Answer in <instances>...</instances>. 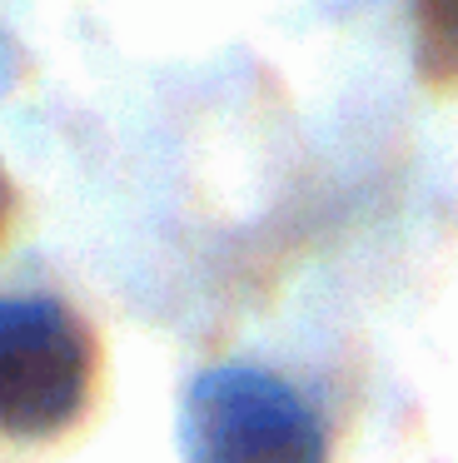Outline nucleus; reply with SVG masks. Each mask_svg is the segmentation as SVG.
Masks as SVG:
<instances>
[{
  "mask_svg": "<svg viewBox=\"0 0 458 463\" xmlns=\"http://www.w3.org/2000/svg\"><path fill=\"white\" fill-rule=\"evenodd\" d=\"M95 339L60 299H0V433L55 439L85 413Z\"/></svg>",
  "mask_w": 458,
  "mask_h": 463,
  "instance_id": "nucleus-1",
  "label": "nucleus"
},
{
  "mask_svg": "<svg viewBox=\"0 0 458 463\" xmlns=\"http://www.w3.org/2000/svg\"><path fill=\"white\" fill-rule=\"evenodd\" d=\"M185 453L189 463H324V429L294 383L224 364L189 389Z\"/></svg>",
  "mask_w": 458,
  "mask_h": 463,
  "instance_id": "nucleus-2",
  "label": "nucleus"
},
{
  "mask_svg": "<svg viewBox=\"0 0 458 463\" xmlns=\"http://www.w3.org/2000/svg\"><path fill=\"white\" fill-rule=\"evenodd\" d=\"M414 61L424 85L458 95V0H414Z\"/></svg>",
  "mask_w": 458,
  "mask_h": 463,
  "instance_id": "nucleus-3",
  "label": "nucleus"
},
{
  "mask_svg": "<svg viewBox=\"0 0 458 463\" xmlns=\"http://www.w3.org/2000/svg\"><path fill=\"white\" fill-rule=\"evenodd\" d=\"M10 220H15V190H10V175L0 165V240L10 234Z\"/></svg>",
  "mask_w": 458,
  "mask_h": 463,
  "instance_id": "nucleus-4",
  "label": "nucleus"
}]
</instances>
